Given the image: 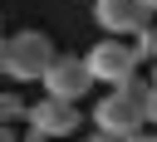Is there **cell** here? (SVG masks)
I'll return each mask as SVG.
<instances>
[{
  "label": "cell",
  "mask_w": 157,
  "mask_h": 142,
  "mask_svg": "<svg viewBox=\"0 0 157 142\" xmlns=\"http://www.w3.org/2000/svg\"><path fill=\"white\" fill-rule=\"evenodd\" d=\"M54 59H59V49L44 29H15L0 44V73L10 83H44Z\"/></svg>",
  "instance_id": "6da1fadb"
},
{
  "label": "cell",
  "mask_w": 157,
  "mask_h": 142,
  "mask_svg": "<svg viewBox=\"0 0 157 142\" xmlns=\"http://www.w3.org/2000/svg\"><path fill=\"white\" fill-rule=\"evenodd\" d=\"M88 69H93V78L113 93V88H123V83H132L137 78V69H142V54H137V44L132 39H98L88 54Z\"/></svg>",
  "instance_id": "7a4b0ae2"
},
{
  "label": "cell",
  "mask_w": 157,
  "mask_h": 142,
  "mask_svg": "<svg viewBox=\"0 0 157 142\" xmlns=\"http://www.w3.org/2000/svg\"><path fill=\"white\" fill-rule=\"evenodd\" d=\"M142 127H147V103H137L132 93L113 88V93H103V98L93 103V132L128 142V137H137Z\"/></svg>",
  "instance_id": "3957f363"
},
{
  "label": "cell",
  "mask_w": 157,
  "mask_h": 142,
  "mask_svg": "<svg viewBox=\"0 0 157 142\" xmlns=\"http://www.w3.org/2000/svg\"><path fill=\"white\" fill-rule=\"evenodd\" d=\"M93 20H98L103 39H132V44L157 24L142 0H93Z\"/></svg>",
  "instance_id": "277c9868"
},
{
  "label": "cell",
  "mask_w": 157,
  "mask_h": 142,
  "mask_svg": "<svg viewBox=\"0 0 157 142\" xmlns=\"http://www.w3.org/2000/svg\"><path fill=\"white\" fill-rule=\"evenodd\" d=\"M93 83H98V78H93L88 59H78V54H59V59L49 64V73H44V93L59 98V103H74V108L88 98Z\"/></svg>",
  "instance_id": "5b68a950"
},
{
  "label": "cell",
  "mask_w": 157,
  "mask_h": 142,
  "mask_svg": "<svg viewBox=\"0 0 157 142\" xmlns=\"http://www.w3.org/2000/svg\"><path fill=\"white\" fill-rule=\"evenodd\" d=\"M25 132H34V137H74L78 132V108L74 103H59V98H49V93H39L34 103H29V118H25Z\"/></svg>",
  "instance_id": "8992f818"
},
{
  "label": "cell",
  "mask_w": 157,
  "mask_h": 142,
  "mask_svg": "<svg viewBox=\"0 0 157 142\" xmlns=\"http://www.w3.org/2000/svg\"><path fill=\"white\" fill-rule=\"evenodd\" d=\"M0 118H5V122H15V127H25V118H29V103H25L15 88H5V93H0Z\"/></svg>",
  "instance_id": "52a82bcc"
},
{
  "label": "cell",
  "mask_w": 157,
  "mask_h": 142,
  "mask_svg": "<svg viewBox=\"0 0 157 142\" xmlns=\"http://www.w3.org/2000/svg\"><path fill=\"white\" fill-rule=\"evenodd\" d=\"M137 54H142V64H157V24L137 39Z\"/></svg>",
  "instance_id": "ba28073f"
},
{
  "label": "cell",
  "mask_w": 157,
  "mask_h": 142,
  "mask_svg": "<svg viewBox=\"0 0 157 142\" xmlns=\"http://www.w3.org/2000/svg\"><path fill=\"white\" fill-rule=\"evenodd\" d=\"M25 137H29V132H20L15 122H0V142H25Z\"/></svg>",
  "instance_id": "9c48e42d"
},
{
  "label": "cell",
  "mask_w": 157,
  "mask_h": 142,
  "mask_svg": "<svg viewBox=\"0 0 157 142\" xmlns=\"http://www.w3.org/2000/svg\"><path fill=\"white\" fill-rule=\"evenodd\" d=\"M147 127H157V83H152V93H147Z\"/></svg>",
  "instance_id": "30bf717a"
},
{
  "label": "cell",
  "mask_w": 157,
  "mask_h": 142,
  "mask_svg": "<svg viewBox=\"0 0 157 142\" xmlns=\"http://www.w3.org/2000/svg\"><path fill=\"white\" fill-rule=\"evenodd\" d=\"M128 142H157V127H142L137 137H128Z\"/></svg>",
  "instance_id": "8fae6325"
},
{
  "label": "cell",
  "mask_w": 157,
  "mask_h": 142,
  "mask_svg": "<svg viewBox=\"0 0 157 142\" xmlns=\"http://www.w3.org/2000/svg\"><path fill=\"white\" fill-rule=\"evenodd\" d=\"M83 142H118V137H103V132H88Z\"/></svg>",
  "instance_id": "7c38bea8"
},
{
  "label": "cell",
  "mask_w": 157,
  "mask_h": 142,
  "mask_svg": "<svg viewBox=\"0 0 157 142\" xmlns=\"http://www.w3.org/2000/svg\"><path fill=\"white\" fill-rule=\"evenodd\" d=\"M142 5H147V10H152V20H157V0H142Z\"/></svg>",
  "instance_id": "4fadbf2b"
},
{
  "label": "cell",
  "mask_w": 157,
  "mask_h": 142,
  "mask_svg": "<svg viewBox=\"0 0 157 142\" xmlns=\"http://www.w3.org/2000/svg\"><path fill=\"white\" fill-rule=\"evenodd\" d=\"M25 142H49V137H34V132H29V137H25Z\"/></svg>",
  "instance_id": "5bb4252c"
},
{
  "label": "cell",
  "mask_w": 157,
  "mask_h": 142,
  "mask_svg": "<svg viewBox=\"0 0 157 142\" xmlns=\"http://www.w3.org/2000/svg\"><path fill=\"white\" fill-rule=\"evenodd\" d=\"M147 78H152V83H157V64H152V73H147Z\"/></svg>",
  "instance_id": "9a60e30c"
}]
</instances>
